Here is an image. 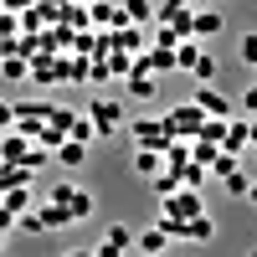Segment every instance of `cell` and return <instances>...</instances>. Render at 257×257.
Masks as SVG:
<instances>
[{"instance_id":"obj_22","label":"cell","mask_w":257,"mask_h":257,"mask_svg":"<svg viewBox=\"0 0 257 257\" xmlns=\"http://www.w3.org/2000/svg\"><path fill=\"white\" fill-rule=\"evenodd\" d=\"M67 139H77V144H93V139H98L93 118H88V113H72V128H67Z\"/></svg>"},{"instance_id":"obj_5","label":"cell","mask_w":257,"mask_h":257,"mask_svg":"<svg viewBox=\"0 0 257 257\" xmlns=\"http://www.w3.org/2000/svg\"><path fill=\"white\" fill-rule=\"evenodd\" d=\"M52 201H57V206H67V211H72V221H88V216H93V196H88L82 185H52Z\"/></svg>"},{"instance_id":"obj_3","label":"cell","mask_w":257,"mask_h":257,"mask_svg":"<svg viewBox=\"0 0 257 257\" xmlns=\"http://www.w3.org/2000/svg\"><path fill=\"white\" fill-rule=\"evenodd\" d=\"M88 118H93V128H98V139H108V134L123 128V108H118L113 98H93V103H88Z\"/></svg>"},{"instance_id":"obj_4","label":"cell","mask_w":257,"mask_h":257,"mask_svg":"<svg viewBox=\"0 0 257 257\" xmlns=\"http://www.w3.org/2000/svg\"><path fill=\"white\" fill-rule=\"evenodd\" d=\"M128 134H134V144H139V149H165L170 139H175L165 118H134V123H128Z\"/></svg>"},{"instance_id":"obj_18","label":"cell","mask_w":257,"mask_h":257,"mask_svg":"<svg viewBox=\"0 0 257 257\" xmlns=\"http://www.w3.org/2000/svg\"><path fill=\"white\" fill-rule=\"evenodd\" d=\"M0 201H6L11 216H21V211H31V185H11V190H0Z\"/></svg>"},{"instance_id":"obj_31","label":"cell","mask_w":257,"mask_h":257,"mask_svg":"<svg viewBox=\"0 0 257 257\" xmlns=\"http://www.w3.org/2000/svg\"><path fill=\"white\" fill-rule=\"evenodd\" d=\"M0 36H6V41L16 36V16H11V11H0Z\"/></svg>"},{"instance_id":"obj_16","label":"cell","mask_w":257,"mask_h":257,"mask_svg":"<svg viewBox=\"0 0 257 257\" xmlns=\"http://www.w3.org/2000/svg\"><path fill=\"white\" fill-rule=\"evenodd\" d=\"M144 41H149L144 26H118V31H113V47H118V52H134V57H139V52H144Z\"/></svg>"},{"instance_id":"obj_9","label":"cell","mask_w":257,"mask_h":257,"mask_svg":"<svg viewBox=\"0 0 257 257\" xmlns=\"http://www.w3.org/2000/svg\"><path fill=\"white\" fill-rule=\"evenodd\" d=\"M247 144H252V123L231 113V118H226V134H221V149H226V155H242Z\"/></svg>"},{"instance_id":"obj_17","label":"cell","mask_w":257,"mask_h":257,"mask_svg":"<svg viewBox=\"0 0 257 257\" xmlns=\"http://www.w3.org/2000/svg\"><path fill=\"white\" fill-rule=\"evenodd\" d=\"M128 26H155V0H123Z\"/></svg>"},{"instance_id":"obj_26","label":"cell","mask_w":257,"mask_h":257,"mask_svg":"<svg viewBox=\"0 0 257 257\" xmlns=\"http://www.w3.org/2000/svg\"><path fill=\"white\" fill-rule=\"evenodd\" d=\"M237 57L247 62V67H257V31H247V36L237 41Z\"/></svg>"},{"instance_id":"obj_30","label":"cell","mask_w":257,"mask_h":257,"mask_svg":"<svg viewBox=\"0 0 257 257\" xmlns=\"http://www.w3.org/2000/svg\"><path fill=\"white\" fill-rule=\"evenodd\" d=\"M6 128H16V108H11V103H0V134H6Z\"/></svg>"},{"instance_id":"obj_21","label":"cell","mask_w":257,"mask_h":257,"mask_svg":"<svg viewBox=\"0 0 257 257\" xmlns=\"http://www.w3.org/2000/svg\"><path fill=\"white\" fill-rule=\"evenodd\" d=\"M103 62H108V77H128V72H134V52H103Z\"/></svg>"},{"instance_id":"obj_24","label":"cell","mask_w":257,"mask_h":257,"mask_svg":"<svg viewBox=\"0 0 257 257\" xmlns=\"http://www.w3.org/2000/svg\"><path fill=\"white\" fill-rule=\"evenodd\" d=\"M221 185H226V196H231V201H247V185H252V175H247V170H231V175H226Z\"/></svg>"},{"instance_id":"obj_27","label":"cell","mask_w":257,"mask_h":257,"mask_svg":"<svg viewBox=\"0 0 257 257\" xmlns=\"http://www.w3.org/2000/svg\"><path fill=\"white\" fill-rule=\"evenodd\" d=\"M62 16H67V26H77V31L88 26V11H82V6H67V11H62Z\"/></svg>"},{"instance_id":"obj_7","label":"cell","mask_w":257,"mask_h":257,"mask_svg":"<svg viewBox=\"0 0 257 257\" xmlns=\"http://www.w3.org/2000/svg\"><path fill=\"white\" fill-rule=\"evenodd\" d=\"M88 26L118 31V26H128V16H123V6H113V0H88Z\"/></svg>"},{"instance_id":"obj_20","label":"cell","mask_w":257,"mask_h":257,"mask_svg":"<svg viewBox=\"0 0 257 257\" xmlns=\"http://www.w3.org/2000/svg\"><path fill=\"white\" fill-rule=\"evenodd\" d=\"M57 160L67 165V170H77L82 160H88V144H77V139H62V144H57Z\"/></svg>"},{"instance_id":"obj_25","label":"cell","mask_w":257,"mask_h":257,"mask_svg":"<svg viewBox=\"0 0 257 257\" xmlns=\"http://www.w3.org/2000/svg\"><path fill=\"white\" fill-rule=\"evenodd\" d=\"M149 185H155V196H175V190H180V175H175V170H160Z\"/></svg>"},{"instance_id":"obj_23","label":"cell","mask_w":257,"mask_h":257,"mask_svg":"<svg viewBox=\"0 0 257 257\" xmlns=\"http://www.w3.org/2000/svg\"><path fill=\"white\" fill-rule=\"evenodd\" d=\"M190 77H196V82H216V57L201 52L196 62H190Z\"/></svg>"},{"instance_id":"obj_38","label":"cell","mask_w":257,"mask_h":257,"mask_svg":"<svg viewBox=\"0 0 257 257\" xmlns=\"http://www.w3.org/2000/svg\"><path fill=\"white\" fill-rule=\"evenodd\" d=\"M0 47H6V36H0Z\"/></svg>"},{"instance_id":"obj_13","label":"cell","mask_w":257,"mask_h":257,"mask_svg":"<svg viewBox=\"0 0 257 257\" xmlns=\"http://www.w3.org/2000/svg\"><path fill=\"white\" fill-rule=\"evenodd\" d=\"M134 170L144 180H155L160 170H165V149H134Z\"/></svg>"},{"instance_id":"obj_37","label":"cell","mask_w":257,"mask_h":257,"mask_svg":"<svg viewBox=\"0 0 257 257\" xmlns=\"http://www.w3.org/2000/svg\"><path fill=\"white\" fill-rule=\"evenodd\" d=\"M247 257H257V247H252V252H247Z\"/></svg>"},{"instance_id":"obj_34","label":"cell","mask_w":257,"mask_h":257,"mask_svg":"<svg viewBox=\"0 0 257 257\" xmlns=\"http://www.w3.org/2000/svg\"><path fill=\"white\" fill-rule=\"evenodd\" d=\"M247 201H252V206H257V180H252V185H247Z\"/></svg>"},{"instance_id":"obj_29","label":"cell","mask_w":257,"mask_h":257,"mask_svg":"<svg viewBox=\"0 0 257 257\" xmlns=\"http://www.w3.org/2000/svg\"><path fill=\"white\" fill-rule=\"evenodd\" d=\"M242 113H247V118H257V88H247V93H242Z\"/></svg>"},{"instance_id":"obj_19","label":"cell","mask_w":257,"mask_h":257,"mask_svg":"<svg viewBox=\"0 0 257 257\" xmlns=\"http://www.w3.org/2000/svg\"><path fill=\"white\" fill-rule=\"evenodd\" d=\"M11 185H31V170H26V165L0 160V190H11Z\"/></svg>"},{"instance_id":"obj_35","label":"cell","mask_w":257,"mask_h":257,"mask_svg":"<svg viewBox=\"0 0 257 257\" xmlns=\"http://www.w3.org/2000/svg\"><path fill=\"white\" fill-rule=\"evenodd\" d=\"M247 123H252V144H257V118H247Z\"/></svg>"},{"instance_id":"obj_15","label":"cell","mask_w":257,"mask_h":257,"mask_svg":"<svg viewBox=\"0 0 257 257\" xmlns=\"http://www.w3.org/2000/svg\"><path fill=\"white\" fill-rule=\"evenodd\" d=\"M0 77H6V82H21V77H31V57H21V52H6V57H0Z\"/></svg>"},{"instance_id":"obj_2","label":"cell","mask_w":257,"mask_h":257,"mask_svg":"<svg viewBox=\"0 0 257 257\" xmlns=\"http://www.w3.org/2000/svg\"><path fill=\"white\" fill-rule=\"evenodd\" d=\"M165 123H170V134H175V139H196L201 123H206V113L196 108V98H190V103H180V108H170Z\"/></svg>"},{"instance_id":"obj_14","label":"cell","mask_w":257,"mask_h":257,"mask_svg":"<svg viewBox=\"0 0 257 257\" xmlns=\"http://www.w3.org/2000/svg\"><path fill=\"white\" fill-rule=\"evenodd\" d=\"M36 216H41V231H62V226H72V211H67V206H57V201H47Z\"/></svg>"},{"instance_id":"obj_32","label":"cell","mask_w":257,"mask_h":257,"mask_svg":"<svg viewBox=\"0 0 257 257\" xmlns=\"http://www.w3.org/2000/svg\"><path fill=\"white\" fill-rule=\"evenodd\" d=\"M0 226H6V231L16 226V216H11V211H6V201H0Z\"/></svg>"},{"instance_id":"obj_6","label":"cell","mask_w":257,"mask_h":257,"mask_svg":"<svg viewBox=\"0 0 257 257\" xmlns=\"http://www.w3.org/2000/svg\"><path fill=\"white\" fill-rule=\"evenodd\" d=\"M123 252H134V231H128L123 221H113L108 231H103V242L93 247V257H123Z\"/></svg>"},{"instance_id":"obj_36","label":"cell","mask_w":257,"mask_h":257,"mask_svg":"<svg viewBox=\"0 0 257 257\" xmlns=\"http://www.w3.org/2000/svg\"><path fill=\"white\" fill-rule=\"evenodd\" d=\"M0 247H6V226H0Z\"/></svg>"},{"instance_id":"obj_1","label":"cell","mask_w":257,"mask_h":257,"mask_svg":"<svg viewBox=\"0 0 257 257\" xmlns=\"http://www.w3.org/2000/svg\"><path fill=\"white\" fill-rule=\"evenodd\" d=\"M206 201H201V190H190L180 185L175 196H160V221H190V216H201Z\"/></svg>"},{"instance_id":"obj_28","label":"cell","mask_w":257,"mask_h":257,"mask_svg":"<svg viewBox=\"0 0 257 257\" xmlns=\"http://www.w3.org/2000/svg\"><path fill=\"white\" fill-rule=\"evenodd\" d=\"M21 165H26V170H41V165H47V149H26V160H21Z\"/></svg>"},{"instance_id":"obj_33","label":"cell","mask_w":257,"mask_h":257,"mask_svg":"<svg viewBox=\"0 0 257 257\" xmlns=\"http://www.w3.org/2000/svg\"><path fill=\"white\" fill-rule=\"evenodd\" d=\"M62 257H93V252L88 247H72V252H62Z\"/></svg>"},{"instance_id":"obj_11","label":"cell","mask_w":257,"mask_h":257,"mask_svg":"<svg viewBox=\"0 0 257 257\" xmlns=\"http://www.w3.org/2000/svg\"><path fill=\"white\" fill-rule=\"evenodd\" d=\"M221 26H226V21H221V11H211V6L190 16V36H196V41H206V36H216Z\"/></svg>"},{"instance_id":"obj_12","label":"cell","mask_w":257,"mask_h":257,"mask_svg":"<svg viewBox=\"0 0 257 257\" xmlns=\"http://www.w3.org/2000/svg\"><path fill=\"white\" fill-rule=\"evenodd\" d=\"M123 82H128V98H155V93H160V77H155V72H144V67H134Z\"/></svg>"},{"instance_id":"obj_8","label":"cell","mask_w":257,"mask_h":257,"mask_svg":"<svg viewBox=\"0 0 257 257\" xmlns=\"http://www.w3.org/2000/svg\"><path fill=\"white\" fill-rule=\"evenodd\" d=\"M196 108H201L206 118H231V98L216 93L211 82H201V88H196Z\"/></svg>"},{"instance_id":"obj_39","label":"cell","mask_w":257,"mask_h":257,"mask_svg":"<svg viewBox=\"0 0 257 257\" xmlns=\"http://www.w3.org/2000/svg\"><path fill=\"white\" fill-rule=\"evenodd\" d=\"M139 257H144V252H139Z\"/></svg>"},{"instance_id":"obj_10","label":"cell","mask_w":257,"mask_h":257,"mask_svg":"<svg viewBox=\"0 0 257 257\" xmlns=\"http://www.w3.org/2000/svg\"><path fill=\"white\" fill-rule=\"evenodd\" d=\"M170 242H175V237H170V231H165L160 221H155V226H144L139 237H134V247H139L144 257H165V247H170Z\"/></svg>"}]
</instances>
